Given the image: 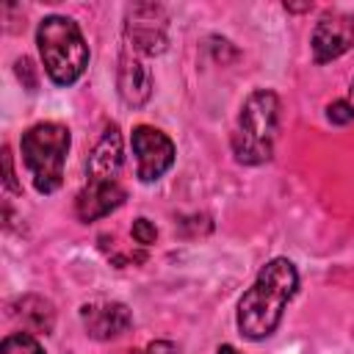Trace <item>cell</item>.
Here are the masks:
<instances>
[{"label": "cell", "instance_id": "6da1fadb", "mask_svg": "<svg viewBox=\"0 0 354 354\" xmlns=\"http://www.w3.org/2000/svg\"><path fill=\"white\" fill-rule=\"evenodd\" d=\"M299 288V274L296 266L288 257H274L268 260L254 285L241 296L238 301V329L249 340H263L268 337L285 313V304L293 299Z\"/></svg>", "mask_w": 354, "mask_h": 354}, {"label": "cell", "instance_id": "44dd1931", "mask_svg": "<svg viewBox=\"0 0 354 354\" xmlns=\"http://www.w3.org/2000/svg\"><path fill=\"white\" fill-rule=\"evenodd\" d=\"M351 91H354V83H351Z\"/></svg>", "mask_w": 354, "mask_h": 354}, {"label": "cell", "instance_id": "ac0fdd59", "mask_svg": "<svg viewBox=\"0 0 354 354\" xmlns=\"http://www.w3.org/2000/svg\"><path fill=\"white\" fill-rule=\"evenodd\" d=\"M147 354H177V348L166 340H155V343L147 346Z\"/></svg>", "mask_w": 354, "mask_h": 354}, {"label": "cell", "instance_id": "9a60e30c", "mask_svg": "<svg viewBox=\"0 0 354 354\" xmlns=\"http://www.w3.org/2000/svg\"><path fill=\"white\" fill-rule=\"evenodd\" d=\"M133 238H136V243L149 246V243H155L158 230H155V224H152L149 218H136V221H133Z\"/></svg>", "mask_w": 354, "mask_h": 354}, {"label": "cell", "instance_id": "d6986e66", "mask_svg": "<svg viewBox=\"0 0 354 354\" xmlns=\"http://www.w3.org/2000/svg\"><path fill=\"white\" fill-rule=\"evenodd\" d=\"M216 354H238V351H235V348H232V346H221V348H218V351H216Z\"/></svg>", "mask_w": 354, "mask_h": 354}, {"label": "cell", "instance_id": "9c48e42d", "mask_svg": "<svg viewBox=\"0 0 354 354\" xmlns=\"http://www.w3.org/2000/svg\"><path fill=\"white\" fill-rule=\"evenodd\" d=\"M119 171H122V133L116 124H111L88 155L86 177L91 183H116Z\"/></svg>", "mask_w": 354, "mask_h": 354}, {"label": "cell", "instance_id": "277c9868", "mask_svg": "<svg viewBox=\"0 0 354 354\" xmlns=\"http://www.w3.org/2000/svg\"><path fill=\"white\" fill-rule=\"evenodd\" d=\"M22 160L39 194H53L64 180V160L69 152V130L58 122H39L22 133Z\"/></svg>", "mask_w": 354, "mask_h": 354}, {"label": "cell", "instance_id": "e0dca14e", "mask_svg": "<svg viewBox=\"0 0 354 354\" xmlns=\"http://www.w3.org/2000/svg\"><path fill=\"white\" fill-rule=\"evenodd\" d=\"M17 75H19V80L25 77L28 88H33V86H36V77H33V64H30V58H19V61H17Z\"/></svg>", "mask_w": 354, "mask_h": 354}, {"label": "cell", "instance_id": "8992f818", "mask_svg": "<svg viewBox=\"0 0 354 354\" xmlns=\"http://www.w3.org/2000/svg\"><path fill=\"white\" fill-rule=\"evenodd\" d=\"M124 36L138 55H158L166 50V14L155 3H138L130 8Z\"/></svg>", "mask_w": 354, "mask_h": 354}, {"label": "cell", "instance_id": "ffe728a7", "mask_svg": "<svg viewBox=\"0 0 354 354\" xmlns=\"http://www.w3.org/2000/svg\"><path fill=\"white\" fill-rule=\"evenodd\" d=\"M122 354H147V351H136V348H133V351H122Z\"/></svg>", "mask_w": 354, "mask_h": 354}, {"label": "cell", "instance_id": "52a82bcc", "mask_svg": "<svg viewBox=\"0 0 354 354\" xmlns=\"http://www.w3.org/2000/svg\"><path fill=\"white\" fill-rule=\"evenodd\" d=\"M80 318H83L86 335L94 337V340L119 337V335L133 324V315H130L127 304H122V301H108V299L86 301V304L80 307Z\"/></svg>", "mask_w": 354, "mask_h": 354}, {"label": "cell", "instance_id": "7c38bea8", "mask_svg": "<svg viewBox=\"0 0 354 354\" xmlns=\"http://www.w3.org/2000/svg\"><path fill=\"white\" fill-rule=\"evenodd\" d=\"M17 307H19L17 315L22 318V324L28 329L44 332V335L53 332V326H55V310H53V304L47 299H41V296H25V299H19Z\"/></svg>", "mask_w": 354, "mask_h": 354}, {"label": "cell", "instance_id": "ba28073f", "mask_svg": "<svg viewBox=\"0 0 354 354\" xmlns=\"http://www.w3.org/2000/svg\"><path fill=\"white\" fill-rule=\"evenodd\" d=\"M313 58L326 64L354 44V19L348 14H324L313 30Z\"/></svg>", "mask_w": 354, "mask_h": 354}, {"label": "cell", "instance_id": "2e32d148", "mask_svg": "<svg viewBox=\"0 0 354 354\" xmlns=\"http://www.w3.org/2000/svg\"><path fill=\"white\" fill-rule=\"evenodd\" d=\"M3 169H6V185H8L11 191H19L17 177H14V163H11V149H8V147H3Z\"/></svg>", "mask_w": 354, "mask_h": 354}, {"label": "cell", "instance_id": "8fae6325", "mask_svg": "<svg viewBox=\"0 0 354 354\" xmlns=\"http://www.w3.org/2000/svg\"><path fill=\"white\" fill-rule=\"evenodd\" d=\"M116 83H119V94L127 105L133 108H141L149 97H152V75L149 69L144 66V61H138L136 55L124 53L119 58V75H116Z\"/></svg>", "mask_w": 354, "mask_h": 354}, {"label": "cell", "instance_id": "3957f363", "mask_svg": "<svg viewBox=\"0 0 354 354\" xmlns=\"http://www.w3.org/2000/svg\"><path fill=\"white\" fill-rule=\"evenodd\" d=\"M279 130V100L268 88H257L246 97L235 133H232V152L241 163L257 166L266 163L274 152Z\"/></svg>", "mask_w": 354, "mask_h": 354}, {"label": "cell", "instance_id": "7a4b0ae2", "mask_svg": "<svg viewBox=\"0 0 354 354\" xmlns=\"http://www.w3.org/2000/svg\"><path fill=\"white\" fill-rule=\"evenodd\" d=\"M36 44L41 53V64L53 83L69 86L75 83L88 64V47L75 19L69 17H44L36 30Z\"/></svg>", "mask_w": 354, "mask_h": 354}, {"label": "cell", "instance_id": "5bb4252c", "mask_svg": "<svg viewBox=\"0 0 354 354\" xmlns=\"http://www.w3.org/2000/svg\"><path fill=\"white\" fill-rule=\"evenodd\" d=\"M326 119L332 124H348L354 122V105L346 102V100H335L329 108H326Z\"/></svg>", "mask_w": 354, "mask_h": 354}, {"label": "cell", "instance_id": "4fadbf2b", "mask_svg": "<svg viewBox=\"0 0 354 354\" xmlns=\"http://www.w3.org/2000/svg\"><path fill=\"white\" fill-rule=\"evenodd\" d=\"M0 354H44L39 340L28 332H14L0 343Z\"/></svg>", "mask_w": 354, "mask_h": 354}, {"label": "cell", "instance_id": "30bf717a", "mask_svg": "<svg viewBox=\"0 0 354 354\" xmlns=\"http://www.w3.org/2000/svg\"><path fill=\"white\" fill-rule=\"evenodd\" d=\"M124 188L116 183H91L86 180L83 191L77 194L75 199V210H77V218L80 221H97L102 216H108L111 210H116L122 202H124Z\"/></svg>", "mask_w": 354, "mask_h": 354}, {"label": "cell", "instance_id": "5b68a950", "mask_svg": "<svg viewBox=\"0 0 354 354\" xmlns=\"http://www.w3.org/2000/svg\"><path fill=\"white\" fill-rule=\"evenodd\" d=\"M130 147L136 155V174L141 183H155L160 180L171 163H174V144L166 133L149 127V124H138L130 136Z\"/></svg>", "mask_w": 354, "mask_h": 354}]
</instances>
